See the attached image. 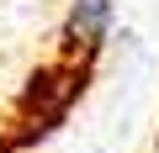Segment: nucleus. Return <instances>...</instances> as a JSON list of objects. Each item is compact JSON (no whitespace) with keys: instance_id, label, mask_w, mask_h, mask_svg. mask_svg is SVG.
<instances>
[{"instance_id":"1","label":"nucleus","mask_w":159,"mask_h":153,"mask_svg":"<svg viewBox=\"0 0 159 153\" xmlns=\"http://www.w3.org/2000/svg\"><path fill=\"white\" fill-rule=\"evenodd\" d=\"M111 27V0H74L69 6V32L80 48H96Z\"/></svg>"},{"instance_id":"2","label":"nucleus","mask_w":159,"mask_h":153,"mask_svg":"<svg viewBox=\"0 0 159 153\" xmlns=\"http://www.w3.org/2000/svg\"><path fill=\"white\" fill-rule=\"evenodd\" d=\"M154 153H159V148H154Z\"/></svg>"}]
</instances>
